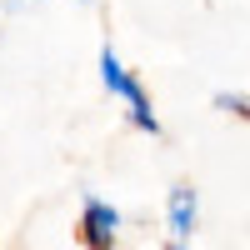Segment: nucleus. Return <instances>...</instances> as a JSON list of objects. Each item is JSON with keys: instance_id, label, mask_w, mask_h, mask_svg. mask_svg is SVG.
<instances>
[{"instance_id": "obj_5", "label": "nucleus", "mask_w": 250, "mask_h": 250, "mask_svg": "<svg viewBox=\"0 0 250 250\" xmlns=\"http://www.w3.org/2000/svg\"><path fill=\"white\" fill-rule=\"evenodd\" d=\"M5 5H15V0H5Z\"/></svg>"}, {"instance_id": "obj_2", "label": "nucleus", "mask_w": 250, "mask_h": 250, "mask_svg": "<svg viewBox=\"0 0 250 250\" xmlns=\"http://www.w3.org/2000/svg\"><path fill=\"white\" fill-rule=\"evenodd\" d=\"M120 240V210L100 195H85L80 205V245L85 250H115Z\"/></svg>"}, {"instance_id": "obj_1", "label": "nucleus", "mask_w": 250, "mask_h": 250, "mask_svg": "<svg viewBox=\"0 0 250 250\" xmlns=\"http://www.w3.org/2000/svg\"><path fill=\"white\" fill-rule=\"evenodd\" d=\"M100 85H105L120 105H125V115H130V125L135 130H145V135H160V120H155V105H150V95H145V85H140V75L135 70H125V60L105 45L100 50Z\"/></svg>"}, {"instance_id": "obj_6", "label": "nucleus", "mask_w": 250, "mask_h": 250, "mask_svg": "<svg viewBox=\"0 0 250 250\" xmlns=\"http://www.w3.org/2000/svg\"><path fill=\"white\" fill-rule=\"evenodd\" d=\"M80 5H85V0H80Z\"/></svg>"}, {"instance_id": "obj_3", "label": "nucleus", "mask_w": 250, "mask_h": 250, "mask_svg": "<svg viewBox=\"0 0 250 250\" xmlns=\"http://www.w3.org/2000/svg\"><path fill=\"white\" fill-rule=\"evenodd\" d=\"M195 215H200V200L190 185H175L170 200H165V220H170V245H190L195 235Z\"/></svg>"}, {"instance_id": "obj_4", "label": "nucleus", "mask_w": 250, "mask_h": 250, "mask_svg": "<svg viewBox=\"0 0 250 250\" xmlns=\"http://www.w3.org/2000/svg\"><path fill=\"white\" fill-rule=\"evenodd\" d=\"M215 105L230 110V115H245V95H215Z\"/></svg>"}]
</instances>
